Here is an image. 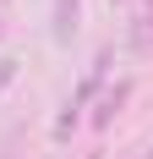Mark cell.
<instances>
[{
	"mask_svg": "<svg viewBox=\"0 0 153 159\" xmlns=\"http://www.w3.org/2000/svg\"><path fill=\"white\" fill-rule=\"evenodd\" d=\"M104 71H109V49H98V61H93V71L82 77V88H76V99L66 104V115H60V121H55V137H71V126H76V110H82V104H88V99L98 93V82H104Z\"/></svg>",
	"mask_w": 153,
	"mask_h": 159,
	"instance_id": "cell-1",
	"label": "cell"
},
{
	"mask_svg": "<svg viewBox=\"0 0 153 159\" xmlns=\"http://www.w3.org/2000/svg\"><path fill=\"white\" fill-rule=\"evenodd\" d=\"M126 99H131V82H115V88H109V93L98 99V110H93V126L104 132L109 121H115V115H120V104H126Z\"/></svg>",
	"mask_w": 153,
	"mask_h": 159,
	"instance_id": "cell-2",
	"label": "cell"
},
{
	"mask_svg": "<svg viewBox=\"0 0 153 159\" xmlns=\"http://www.w3.org/2000/svg\"><path fill=\"white\" fill-rule=\"evenodd\" d=\"M76 16H82V6H76V0H55V39H60V44H71Z\"/></svg>",
	"mask_w": 153,
	"mask_h": 159,
	"instance_id": "cell-3",
	"label": "cell"
},
{
	"mask_svg": "<svg viewBox=\"0 0 153 159\" xmlns=\"http://www.w3.org/2000/svg\"><path fill=\"white\" fill-rule=\"evenodd\" d=\"M131 44L148 55L153 49V0H142V11H137V28H131Z\"/></svg>",
	"mask_w": 153,
	"mask_h": 159,
	"instance_id": "cell-4",
	"label": "cell"
},
{
	"mask_svg": "<svg viewBox=\"0 0 153 159\" xmlns=\"http://www.w3.org/2000/svg\"><path fill=\"white\" fill-rule=\"evenodd\" d=\"M11 82H16V61H0V93H6Z\"/></svg>",
	"mask_w": 153,
	"mask_h": 159,
	"instance_id": "cell-5",
	"label": "cell"
},
{
	"mask_svg": "<svg viewBox=\"0 0 153 159\" xmlns=\"http://www.w3.org/2000/svg\"><path fill=\"white\" fill-rule=\"evenodd\" d=\"M0 39H6V22H0Z\"/></svg>",
	"mask_w": 153,
	"mask_h": 159,
	"instance_id": "cell-6",
	"label": "cell"
},
{
	"mask_svg": "<svg viewBox=\"0 0 153 159\" xmlns=\"http://www.w3.org/2000/svg\"><path fill=\"white\" fill-rule=\"evenodd\" d=\"M88 159H98V154H88Z\"/></svg>",
	"mask_w": 153,
	"mask_h": 159,
	"instance_id": "cell-7",
	"label": "cell"
}]
</instances>
